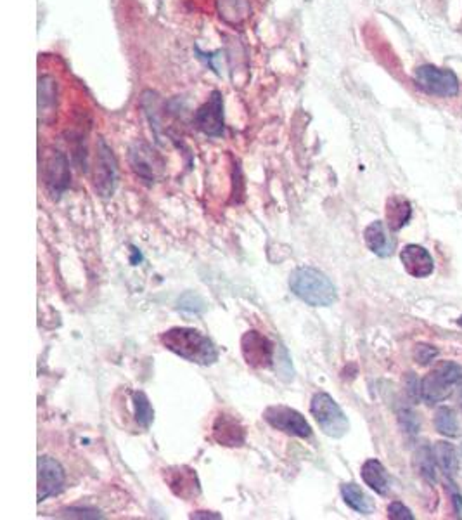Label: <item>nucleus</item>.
<instances>
[{"label": "nucleus", "instance_id": "obj_1", "mask_svg": "<svg viewBox=\"0 0 462 520\" xmlns=\"http://www.w3.org/2000/svg\"><path fill=\"white\" fill-rule=\"evenodd\" d=\"M159 342L164 349L201 366H210L219 359V352L211 340L192 328H170L159 335Z\"/></svg>", "mask_w": 462, "mask_h": 520}, {"label": "nucleus", "instance_id": "obj_2", "mask_svg": "<svg viewBox=\"0 0 462 520\" xmlns=\"http://www.w3.org/2000/svg\"><path fill=\"white\" fill-rule=\"evenodd\" d=\"M293 293L312 307H329L336 302V286L322 271L315 267H298L289 276Z\"/></svg>", "mask_w": 462, "mask_h": 520}, {"label": "nucleus", "instance_id": "obj_3", "mask_svg": "<svg viewBox=\"0 0 462 520\" xmlns=\"http://www.w3.org/2000/svg\"><path fill=\"white\" fill-rule=\"evenodd\" d=\"M310 411L315 418L317 425L320 427V430L324 432L325 435L332 439H340L347 434L348 429H350V423H348V418L345 416L341 407L337 406V402L325 392H319L312 397L310 402Z\"/></svg>", "mask_w": 462, "mask_h": 520}, {"label": "nucleus", "instance_id": "obj_4", "mask_svg": "<svg viewBox=\"0 0 462 520\" xmlns=\"http://www.w3.org/2000/svg\"><path fill=\"white\" fill-rule=\"evenodd\" d=\"M462 377V368L459 364L445 361L438 364L435 370L428 375L421 383V397L428 404L443 401L450 394L453 383Z\"/></svg>", "mask_w": 462, "mask_h": 520}, {"label": "nucleus", "instance_id": "obj_5", "mask_svg": "<svg viewBox=\"0 0 462 520\" xmlns=\"http://www.w3.org/2000/svg\"><path fill=\"white\" fill-rule=\"evenodd\" d=\"M414 82L428 94L440 95V98H453L459 94V80L448 68L433 65L419 66L414 73Z\"/></svg>", "mask_w": 462, "mask_h": 520}, {"label": "nucleus", "instance_id": "obj_6", "mask_svg": "<svg viewBox=\"0 0 462 520\" xmlns=\"http://www.w3.org/2000/svg\"><path fill=\"white\" fill-rule=\"evenodd\" d=\"M263 418L268 425L288 435H295L300 439H307L312 435V427L308 425L305 416L293 407L280 406V404L279 406H268L263 411Z\"/></svg>", "mask_w": 462, "mask_h": 520}, {"label": "nucleus", "instance_id": "obj_7", "mask_svg": "<svg viewBox=\"0 0 462 520\" xmlns=\"http://www.w3.org/2000/svg\"><path fill=\"white\" fill-rule=\"evenodd\" d=\"M118 182V163H116L112 150L103 139L98 141V153H95L94 169V186L100 196H111Z\"/></svg>", "mask_w": 462, "mask_h": 520}, {"label": "nucleus", "instance_id": "obj_8", "mask_svg": "<svg viewBox=\"0 0 462 520\" xmlns=\"http://www.w3.org/2000/svg\"><path fill=\"white\" fill-rule=\"evenodd\" d=\"M241 349H243L244 361L256 370L271 368L274 363V343L260 331L251 330L244 333L241 340Z\"/></svg>", "mask_w": 462, "mask_h": 520}, {"label": "nucleus", "instance_id": "obj_9", "mask_svg": "<svg viewBox=\"0 0 462 520\" xmlns=\"http://www.w3.org/2000/svg\"><path fill=\"white\" fill-rule=\"evenodd\" d=\"M194 123L210 137H220L224 134V99L219 90L211 92L208 101L196 111Z\"/></svg>", "mask_w": 462, "mask_h": 520}, {"label": "nucleus", "instance_id": "obj_10", "mask_svg": "<svg viewBox=\"0 0 462 520\" xmlns=\"http://www.w3.org/2000/svg\"><path fill=\"white\" fill-rule=\"evenodd\" d=\"M64 487V470L51 456L38 458V501H46L51 496L59 494Z\"/></svg>", "mask_w": 462, "mask_h": 520}, {"label": "nucleus", "instance_id": "obj_11", "mask_svg": "<svg viewBox=\"0 0 462 520\" xmlns=\"http://www.w3.org/2000/svg\"><path fill=\"white\" fill-rule=\"evenodd\" d=\"M164 481L168 482L170 489L174 491L175 496L179 498L189 499L196 498L201 493V486L198 481V475H196V470H192L191 467H174L164 470Z\"/></svg>", "mask_w": 462, "mask_h": 520}, {"label": "nucleus", "instance_id": "obj_12", "mask_svg": "<svg viewBox=\"0 0 462 520\" xmlns=\"http://www.w3.org/2000/svg\"><path fill=\"white\" fill-rule=\"evenodd\" d=\"M70 165L61 151H51L43 162V179L52 193L59 194L70 186Z\"/></svg>", "mask_w": 462, "mask_h": 520}, {"label": "nucleus", "instance_id": "obj_13", "mask_svg": "<svg viewBox=\"0 0 462 520\" xmlns=\"http://www.w3.org/2000/svg\"><path fill=\"white\" fill-rule=\"evenodd\" d=\"M213 439L220 446H243L244 441H246V430L234 416L219 415L215 423H213Z\"/></svg>", "mask_w": 462, "mask_h": 520}, {"label": "nucleus", "instance_id": "obj_14", "mask_svg": "<svg viewBox=\"0 0 462 520\" xmlns=\"http://www.w3.org/2000/svg\"><path fill=\"white\" fill-rule=\"evenodd\" d=\"M400 260L404 264L405 271L414 278H426L433 273V259L419 245H407L400 251Z\"/></svg>", "mask_w": 462, "mask_h": 520}, {"label": "nucleus", "instance_id": "obj_15", "mask_svg": "<svg viewBox=\"0 0 462 520\" xmlns=\"http://www.w3.org/2000/svg\"><path fill=\"white\" fill-rule=\"evenodd\" d=\"M58 82L51 75L38 78V120L40 123H49L56 117L58 110Z\"/></svg>", "mask_w": 462, "mask_h": 520}, {"label": "nucleus", "instance_id": "obj_16", "mask_svg": "<svg viewBox=\"0 0 462 520\" xmlns=\"http://www.w3.org/2000/svg\"><path fill=\"white\" fill-rule=\"evenodd\" d=\"M389 227L384 226L383 222L376 221L369 224L367 229L364 231L365 245L372 254L379 255V257H389L395 250V239L389 234Z\"/></svg>", "mask_w": 462, "mask_h": 520}, {"label": "nucleus", "instance_id": "obj_17", "mask_svg": "<svg viewBox=\"0 0 462 520\" xmlns=\"http://www.w3.org/2000/svg\"><path fill=\"white\" fill-rule=\"evenodd\" d=\"M130 163L135 174L140 175L142 179H146V181L154 179L156 162L149 146H146L144 142H135L130 150Z\"/></svg>", "mask_w": 462, "mask_h": 520}, {"label": "nucleus", "instance_id": "obj_18", "mask_svg": "<svg viewBox=\"0 0 462 520\" xmlns=\"http://www.w3.org/2000/svg\"><path fill=\"white\" fill-rule=\"evenodd\" d=\"M412 215L411 203L401 196H392L387 203V224L389 231H400Z\"/></svg>", "mask_w": 462, "mask_h": 520}, {"label": "nucleus", "instance_id": "obj_19", "mask_svg": "<svg viewBox=\"0 0 462 520\" xmlns=\"http://www.w3.org/2000/svg\"><path fill=\"white\" fill-rule=\"evenodd\" d=\"M362 479L364 482L376 491L377 494H387L389 491V477L377 459H367L362 465Z\"/></svg>", "mask_w": 462, "mask_h": 520}, {"label": "nucleus", "instance_id": "obj_20", "mask_svg": "<svg viewBox=\"0 0 462 520\" xmlns=\"http://www.w3.org/2000/svg\"><path fill=\"white\" fill-rule=\"evenodd\" d=\"M341 496H343L345 503L352 508V510L359 511L362 515H369L372 511V503L367 498V494L360 489L357 484H343L341 486Z\"/></svg>", "mask_w": 462, "mask_h": 520}, {"label": "nucleus", "instance_id": "obj_21", "mask_svg": "<svg viewBox=\"0 0 462 520\" xmlns=\"http://www.w3.org/2000/svg\"><path fill=\"white\" fill-rule=\"evenodd\" d=\"M433 453H435L436 463L441 467V470H443L448 477H453L457 468H459V459H457L456 447L448 442H438Z\"/></svg>", "mask_w": 462, "mask_h": 520}, {"label": "nucleus", "instance_id": "obj_22", "mask_svg": "<svg viewBox=\"0 0 462 520\" xmlns=\"http://www.w3.org/2000/svg\"><path fill=\"white\" fill-rule=\"evenodd\" d=\"M134 407H135V420L140 427L149 429V425L154 420V410H152L149 399L144 392H135L134 394Z\"/></svg>", "mask_w": 462, "mask_h": 520}, {"label": "nucleus", "instance_id": "obj_23", "mask_svg": "<svg viewBox=\"0 0 462 520\" xmlns=\"http://www.w3.org/2000/svg\"><path fill=\"white\" fill-rule=\"evenodd\" d=\"M435 427L440 434L448 435V437L457 435V429H459V427H457L456 413H453L450 407H440L435 416Z\"/></svg>", "mask_w": 462, "mask_h": 520}, {"label": "nucleus", "instance_id": "obj_24", "mask_svg": "<svg viewBox=\"0 0 462 520\" xmlns=\"http://www.w3.org/2000/svg\"><path fill=\"white\" fill-rule=\"evenodd\" d=\"M419 458V470L423 474V477L428 482H435L436 481V465H435V453H433L429 447H423L417 454Z\"/></svg>", "mask_w": 462, "mask_h": 520}, {"label": "nucleus", "instance_id": "obj_25", "mask_svg": "<svg viewBox=\"0 0 462 520\" xmlns=\"http://www.w3.org/2000/svg\"><path fill=\"white\" fill-rule=\"evenodd\" d=\"M177 303H179V309L187 311V312H203L204 309H206V303H204V300L201 298L198 293H192V291L184 293Z\"/></svg>", "mask_w": 462, "mask_h": 520}, {"label": "nucleus", "instance_id": "obj_26", "mask_svg": "<svg viewBox=\"0 0 462 520\" xmlns=\"http://www.w3.org/2000/svg\"><path fill=\"white\" fill-rule=\"evenodd\" d=\"M438 355V350L435 349V347L431 345H426V343H419V345H416V349H414V359H416V363L419 364H429L435 359Z\"/></svg>", "mask_w": 462, "mask_h": 520}, {"label": "nucleus", "instance_id": "obj_27", "mask_svg": "<svg viewBox=\"0 0 462 520\" xmlns=\"http://www.w3.org/2000/svg\"><path fill=\"white\" fill-rule=\"evenodd\" d=\"M388 517L393 520H414V515L411 514V510H409L405 505H401L400 501L389 503Z\"/></svg>", "mask_w": 462, "mask_h": 520}, {"label": "nucleus", "instance_id": "obj_28", "mask_svg": "<svg viewBox=\"0 0 462 520\" xmlns=\"http://www.w3.org/2000/svg\"><path fill=\"white\" fill-rule=\"evenodd\" d=\"M191 519H222L220 515L211 514V511H196L191 515Z\"/></svg>", "mask_w": 462, "mask_h": 520}, {"label": "nucleus", "instance_id": "obj_29", "mask_svg": "<svg viewBox=\"0 0 462 520\" xmlns=\"http://www.w3.org/2000/svg\"><path fill=\"white\" fill-rule=\"evenodd\" d=\"M457 323H459V325L462 326V318H459V321H457Z\"/></svg>", "mask_w": 462, "mask_h": 520}]
</instances>
